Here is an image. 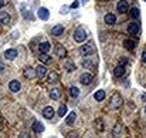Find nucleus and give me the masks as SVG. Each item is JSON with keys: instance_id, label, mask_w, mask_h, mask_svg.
I'll list each match as a JSON object with an SVG mask.
<instances>
[{"instance_id": "nucleus-1", "label": "nucleus", "mask_w": 146, "mask_h": 138, "mask_svg": "<svg viewBox=\"0 0 146 138\" xmlns=\"http://www.w3.org/2000/svg\"><path fill=\"white\" fill-rule=\"evenodd\" d=\"M122 102H123V100H122V97L119 95V92H115V94H112V97H111L109 108H112V110H118V108L122 105Z\"/></svg>"}, {"instance_id": "nucleus-2", "label": "nucleus", "mask_w": 146, "mask_h": 138, "mask_svg": "<svg viewBox=\"0 0 146 138\" xmlns=\"http://www.w3.org/2000/svg\"><path fill=\"white\" fill-rule=\"evenodd\" d=\"M74 40L77 42V43H82V42H85V39H87V30L84 29V27H78L75 31H74Z\"/></svg>"}, {"instance_id": "nucleus-3", "label": "nucleus", "mask_w": 146, "mask_h": 138, "mask_svg": "<svg viewBox=\"0 0 146 138\" xmlns=\"http://www.w3.org/2000/svg\"><path fill=\"white\" fill-rule=\"evenodd\" d=\"M80 53H81L82 56H90V54L95 53V46H94V43L90 42V43H87L85 46H82L80 48Z\"/></svg>"}, {"instance_id": "nucleus-4", "label": "nucleus", "mask_w": 146, "mask_h": 138, "mask_svg": "<svg viewBox=\"0 0 146 138\" xmlns=\"http://www.w3.org/2000/svg\"><path fill=\"white\" fill-rule=\"evenodd\" d=\"M80 81H81L82 86H90V84H92V81H94V76H92L91 73H82V74L80 76Z\"/></svg>"}, {"instance_id": "nucleus-5", "label": "nucleus", "mask_w": 146, "mask_h": 138, "mask_svg": "<svg viewBox=\"0 0 146 138\" xmlns=\"http://www.w3.org/2000/svg\"><path fill=\"white\" fill-rule=\"evenodd\" d=\"M112 135L113 138H125V130H123V125H121V124H116L115 127H113V131H112Z\"/></svg>"}, {"instance_id": "nucleus-6", "label": "nucleus", "mask_w": 146, "mask_h": 138, "mask_svg": "<svg viewBox=\"0 0 146 138\" xmlns=\"http://www.w3.org/2000/svg\"><path fill=\"white\" fill-rule=\"evenodd\" d=\"M116 10L119 11V13H128L129 11V6H128V1L126 0H121L118 4H116Z\"/></svg>"}, {"instance_id": "nucleus-7", "label": "nucleus", "mask_w": 146, "mask_h": 138, "mask_svg": "<svg viewBox=\"0 0 146 138\" xmlns=\"http://www.w3.org/2000/svg\"><path fill=\"white\" fill-rule=\"evenodd\" d=\"M139 29H141V24L138 21H132L128 26V33L129 34H138L139 33Z\"/></svg>"}, {"instance_id": "nucleus-8", "label": "nucleus", "mask_w": 146, "mask_h": 138, "mask_svg": "<svg viewBox=\"0 0 146 138\" xmlns=\"http://www.w3.org/2000/svg\"><path fill=\"white\" fill-rule=\"evenodd\" d=\"M37 16H38L40 20H48V17H50L48 9H46V7H40L38 11H37Z\"/></svg>"}, {"instance_id": "nucleus-9", "label": "nucleus", "mask_w": 146, "mask_h": 138, "mask_svg": "<svg viewBox=\"0 0 146 138\" xmlns=\"http://www.w3.org/2000/svg\"><path fill=\"white\" fill-rule=\"evenodd\" d=\"M125 73H126V70H125V66H121V64H118L115 68H113V76L115 77H123L125 76Z\"/></svg>"}, {"instance_id": "nucleus-10", "label": "nucleus", "mask_w": 146, "mask_h": 138, "mask_svg": "<svg viewBox=\"0 0 146 138\" xmlns=\"http://www.w3.org/2000/svg\"><path fill=\"white\" fill-rule=\"evenodd\" d=\"M4 57H6L7 60H14V58L17 57V50H16V48H9V50H6V51H4Z\"/></svg>"}, {"instance_id": "nucleus-11", "label": "nucleus", "mask_w": 146, "mask_h": 138, "mask_svg": "<svg viewBox=\"0 0 146 138\" xmlns=\"http://www.w3.org/2000/svg\"><path fill=\"white\" fill-rule=\"evenodd\" d=\"M54 110H52V107H46L44 110H43V117L44 118H47V120H52V117H54Z\"/></svg>"}, {"instance_id": "nucleus-12", "label": "nucleus", "mask_w": 146, "mask_h": 138, "mask_svg": "<svg viewBox=\"0 0 146 138\" xmlns=\"http://www.w3.org/2000/svg\"><path fill=\"white\" fill-rule=\"evenodd\" d=\"M62 33H64V27H62L61 24H57V26H54V27L51 29V34H52V36H55V37L61 36Z\"/></svg>"}, {"instance_id": "nucleus-13", "label": "nucleus", "mask_w": 146, "mask_h": 138, "mask_svg": "<svg viewBox=\"0 0 146 138\" xmlns=\"http://www.w3.org/2000/svg\"><path fill=\"white\" fill-rule=\"evenodd\" d=\"M9 88H10L11 91L17 92V91H20L21 84H20V81H17V80H11V81H10V84H9Z\"/></svg>"}, {"instance_id": "nucleus-14", "label": "nucleus", "mask_w": 146, "mask_h": 138, "mask_svg": "<svg viewBox=\"0 0 146 138\" xmlns=\"http://www.w3.org/2000/svg\"><path fill=\"white\" fill-rule=\"evenodd\" d=\"M46 73H47V68H46V66H43V64H40V66L36 68V76H37L38 78H43V77L46 76Z\"/></svg>"}, {"instance_id": "nucleus-15", "label": "nucleus", "mask_w": 146, "mask_h": 138, "mask_svg": "<svg viewBox=\"0 0 146 138\" xmlns=\"http://www.w3.org/2000/svg\"><path fill=\"white\" fill-rule=\"evenodd\" d=\"M55 54H57L58 57L64 58V57H67V50L61 46V44H57V46H55Z\"/></svg>"}, {"instance_id": "nucleus-16", "label": "nucleus", "mask_w": 146, "mask_h": 138, "mask_svg": "<svg viewBox=\"0 0 146 138\" xmlns=\"http://www.w3.org/2000/svg\"><path fill=\"white\" fill-rule=\"evenodd\" d=\"M104 20H105V23H106V24H115V23H116V17H115V14H112V13L105 14Z\"/></svg>"}, {"instance_id": "nucleus-17", "label": "nucleus", "mask_w": 146, "mask_h": 138, "mask_svg": "<svg viewBox=\"0 0 146 138\" xmlns=\"http://www.w3.org/2000/svg\"><path fill=\"white\" fill-rule=\"evenodd\" d=\"M33 131L37 133V134L43 133V131H44V125H43V123H40V121H34V124H33Z\"/></svg>"}, {"instance_id": "nucleus-18", "label": "nucleus", "mask_w": 146, "mask_h": 138, "mask_svg": "<svg viewBox=\"0 0 146 138\" xmlns=\"http://www.w3.org/2000/svg\"><path fill=\"white\" fill-rule=\"evenodd\" d=\"M123 46H125V48H128V50H133L135 46H136V42L132 40V39H126V40H123Z\"/></svg>"}, {"instance_id": "nucleus-19", "label": "nucleus", "mask_w": 146, "mask_h": 138, "mask_svg": "<svg viewBox=\"0 0 146 138\" xmlns=\"http://www.w3.org/2000/svg\"><path fill=\"white\" fill-rule=\"evenodd\" d=\"M10 23V16L6 13V11H3V13H0V24H9Z\"/></svg>"}, {"instance_id": "nucleus-20", "label": "nucleus", "mask_w": 146, "mask_h": 138, "mask_svg": "<svg viewBox=\"0 0 146 138\" xmlns=\"http://www.w3.org/2000/svg\"><path fill=\"white\" fill-rule=\"evenodd\" d=\"M38 50H40V53H48L50 50H51V44H50V43H47V42H44V43H40Z\"/></svg>"}, {"instance_id": "nucleus-21", "label": "nucleus", "mask_w": 146, "mask_h": 138, "mask_svg": "<svg viewBox=\"0 0 146 138\" xmlns=\"http://www.w3.org/2000/svg\"><path fill=\"white\" fill-rule=\"evenodd\" d=\"M23 76H24L26 78H34V77H36V71L29 67V68H26V70L23 71Z\"/></svg>"}, {"instance_id": "nucleus-22", "label": "nucleus", "mask_w": 146, "mask_h": 138, "mask_svg": "<svg viewBox=\"0 0 146 138\" xmlns=\"http://www.w3.org/2000/svg\"><path fill=\"white\" fill-rule=\"evenodd\" d=\"M77 120V113L75 111H72V113H70L68 115H67V120H65V123L68 124V125H71L74 121Z\"/></svg>"}, {"instance_id": "nucleus-23", "label": "nucleus", "mask_w": 146, "mask_h": 138, "mask_svg": "<svg viewBox=\"0 0 146 138\" xmlns=\"http://www.w3.org/2000/svg\"><path fill=\"white\" fill-rule=\"evenodd\" d=\"M82 67H85V68H91V70H95V64H94L90 58L82 60Z\"/></svg>"}, {"instance_id": "nucleus-24", "label": "nucleus", "mask_w": 146, "mask_h": 138, "mask_svg": "<svg viewBox=\"0 0 146 138\" xmlns=\"http://www.w3.org/2000/svg\"><path fill=\"white\" fill-rule=\"evenodd\" d=\"M58 80H60V77H58V74H57L55 71H51V73L48 74V81L50 83H52V84H54V83H57Z\"/></svg>"}, {"instance_id": "nucleus-25", "label": "nucleus", "mask_w": 146, "mask_h": 138, "mask_svg": "<svg viewBox=\"0 0 146 138\" xmlns=\"http://www.w3.org/2000/svg\"><path fill=\"white\" fill-rule=\"evenodd\" d=\"M40 60H41L44 64H48V63H51V57H50L47 53H40Z\"/></svg>"}, {"instance_id": "nucleus-26", "label": "nucleus", "mask_w": 146, "mask_h": 138, "mask_svg": "<svg viewBox=\"0 0 146 138\" xmlns=\"http://www.w3.org/2000/svg\"><path fill=\"white\" fill-rule=\"evenodd\" d=\"M94 98H95L97 101H102V100L105 98V91H104V90H98V91L94 94Z\"/></svg>"}, {"instance_id": "nucleus-27", "label": "nucleus", "mask_w": 146, "mask_h": 138, "mask_svg": "<svg viewBox=\"0 0 146 138\" xmlns=\"http://www.w3.org/2000/svg\"><path fill=\"white\" fill-rule=\"evenodd\" d=\"M50 97H51L52 100H58V98H60V90H58V88H52V90L50 91Z\"/></svg>"}, {"instance_id": "nucleus-28", "label": "nucleus", "mask_w": 146, "mask_h": 138, "mask_svg": "<svg viewBox=\"0 0 146 138\" xmlns=\"http://www.w3.org/2000/svg\"><path fill=\"white\" fill-rule=\"evenodd\" d=\"M131 16H132L133 19H139V16H141V11H139V9H138V7H133V9H131Z\"/></svg>"}, {"instance_id": "nucleus-29", "label": "nucleus", "mask_w": 146, "mask_h": 138, "mask_svg": "<svg viewBox=\"0 0 146 138\" xmlns=\"http://www.w3.org/2000/svg\"><path fill=\"white\" fill-rule=\"evenodd\" d=\"M58 115H60V117L67 115V105H61V107L58 108Z\"/></svg>"}, {"instance_id": "nucleus-30", "label": "nucleus", "mask_w": 146, "mask_h": 138, "mask_svg": "<svg viewBox=\"0 0 146 138\" xmlns=\"http://www.w3.org/2000/svg\"><path fill=\"white\" fill-rule=\"evenodd\" d=\"M70 94H71L72 97H78V95H80L78 87H70Z\"/></svg>"}, {"instance_id": "nucleus-31", "label": "nucleus", "mask_w": 146, "mask_h": 138, "mask_svg": "<svg viewBox=\"0 0 146 138\" xmlns=\"http://www.w3.org/2000/svg\"><path fill=\"white\" fill-rule=\"evenodd\" d=\"M65 68H67L68 71H74V70H75V64H72V63H67V64H65Z\"/></svg>"}, {"instance_id": "nucleus-32", "label": "nucleus", "mask_w": 146, "mask_h": 138, "mask_svg": "<svg viewBox=\"0 0 146 138\" xmlns=\"http://www.w3.org/2000/svg\"><path fill=\"white\" fill-rule=\"evenodd\" d=\"M95 128H98V131H102V130H104V127H102V121H101V120H97V123H95Z\"/></svg>"}, {"instance_id": "nucleus-33", "label": "nucleus", "mask_w": 146, "mask_h": 138, "mask_svg": "<svg viewBox=\"0 0 146 138\" xmlns=\"http://www.w3.org/2000/svg\"><path fill=\"white\" fill-rule=\"evenodd\" d=\"M67 138H78V134H77L75 131H70V133L67 134Z\"/></svg>"}, {"instance_id": "nucleus-34", "label": "nucleus", "mask_w": 146, "mask_h": 138, "mask_svg": "<svg viewBox=\"0 0 146 138\" xmlns=\"http://www.w3.org/2000/svg\"><path fill=\"white\" fill-rule=\"evenodd\" d=\"M78 6H80V3H78V1H74V3H72V4L70 6V7H71V9H77Z\"/></svg>"}, {"instance_id": "nucleus-35", "label": "nucleus", "mask_w": 146, "mask_h": 138, "mask_svg": "<svg viewBox=\"0 0 146 138\" xmlns=\"http://www.w3.org/2000/svg\"><path fill=\"white\" fill-rule=\"evenodd\" d=\"M19 138H30V135H29V134H26V133H23V134H20V137Z\"/></svg>"}, {"instance_id": "nucleus-36", "label": "nucleus", "mask_w": 146, "mask_h": 138, "mask_svg": "<svg viewBox=\"0 0 146 138\" xmlns=\"http://www.w3.org/2000/svg\"><path fill=\"white\" fill-rule=\"evenodd\" d=\"M142 61H143V63H146V50L142 53Z\"/></svg>"}, {"instance_id": "nucleus-37", "label": "nucleus", "mask_w": 146, "mask_h": 138, "mask_svg": "<svg viewBox=\"0 0 146 138\" xmlns=\"http://www.w3.org/2000/svg\"><path fill=\"white\" fill-rule=\"evenodd\" d=\"M126 63H128V60H126V58H122V60H121V63H119V64H121V66H125V64H126Z\"/></svg>"}, {"instance_id": "nucleus-38", "label": "nucleus", "mask_w": 146, "mask_h": 138, "mask_svg": "<svg viewBox=\"0 0 146 138\" xmlns=\"http://www.w3.org/2000/svg\"><path fill=\"white\" fill-rule=\"evenodd\" d=\"M4 71V64H3V61H0V73H3Z\"/></svg>"}, {"instance_id": "nucleus-39", "label": "nucleus", "mask_w": 146, "mask_h": 138, "mask_svg": "<svg viewBox=\"0 0 146 138\" xmlns=\"http://www.w3.org/2000/svg\"><path fill=\"white\" fill-rule=\"evenodd\" d=\"M141 98H142V101H146V94H142V97H141Z\"/></svg>"}, {"instance_id": "nucleus-40", "label": "nucleus", "mask_w": 146, "mask_h": 138, "mask_svg": "<svg viewBox=\"0 0 146 138\" xmlns=\"http://www.w3.org/2000/svg\"><path fill=\"white\" fill-rule=\"evenodd\" d=\"M3 6H4V0H0V9H1Z\"/></svg>"}, {"instance_id": "nucleus-41", "label": "nucleus", "mask_w": 146, "mask_h": 138, "mask_svg": "<svg viewBox=\"0 0 146 138\" xmlns=\"http://www.w3.org/2000/svg\"><path fill=\"white\" fill-rule=\"evenodd\" d=\"M88 1H90V0H82V3H84V4H85V3H88Z\"/></svg>"}, {"instance_id": "nucleus-42", "label": "nucleus", "mask_w": 146, "mask_h": 138, "mask_svg": "<svg viewBox=\"0 0 146 138\" xmlns=\"http://www.w3.org/2000/svg\"><path fill=\"white\" fill-rule=\"evenodd\" d=\"M145 114H146V108H145Z\"/></svg>"}, {"instance_id": "nucleus-43", "label": "nucleus", "mask_w": 146, "mask_h": 138, "mask_svg": "<svg viewBox=\"0 0 146 138\" xmlns=\"http://www.w3.org/2000/svg\"><path fill=\"white\" fill-rule=\"evenodd\" d=\"M0 124H1V120H0Z\"/></svg>"}, {"instance_id": "nucleus-44", "label": "nucleus", "mask_w": 146, "mask_h": 138, "mask_svg": "<svg viewBox=\"0 0 146 138\" xmlns=\"http://www.w3.org/2000/svg\"><path fill=\"white\" fill-rule=\"evenodd\" d=\"M145 1H146V0H145Z\"/></svg>"}]
</instances>
